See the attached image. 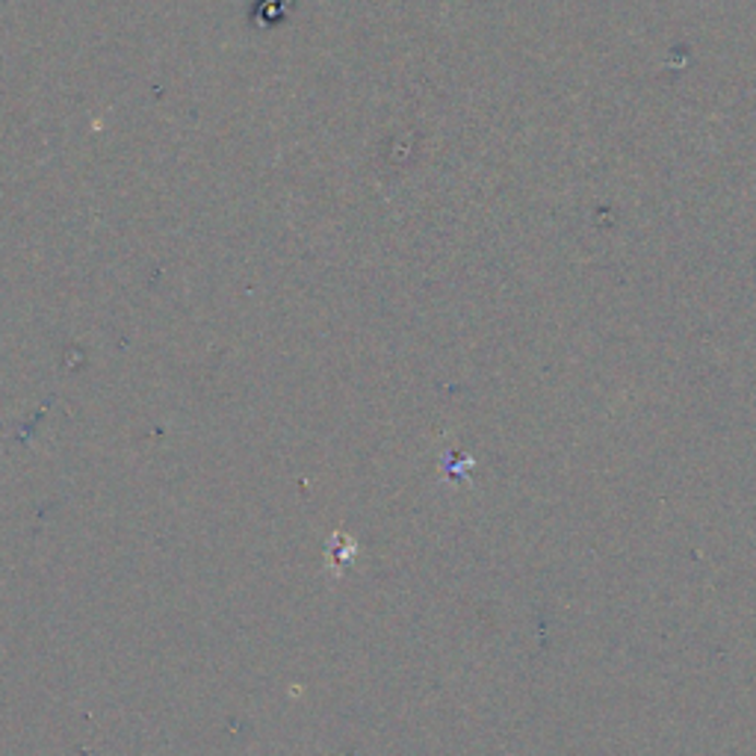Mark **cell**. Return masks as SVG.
<instances>
[{
	"mask_svg": "<svg viewBox=\"0 0 756 756\" xmlns=\"http://www.w3.org/2000/svg\"><path fill=\"white\" fill-rule=\"evenodd\" d=\"M355 556H358V544H355L352 538L343 535V532H338V535L331 538L329 558L331 565H334V570H343V565H349Z\"/></svg>",
	"mask_w": 756,
	"mask_h": 756,
	"instance_id": "obj_1",
	"label": "cell"
}]
</instances>
